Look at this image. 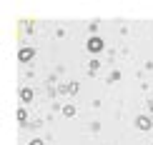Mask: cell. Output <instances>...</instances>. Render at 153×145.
<instances>
[{
    "instance_id": "6da1fadb",
    "label": "cell",
    "mask_w": 153,
    "mask_h": 145,
    "mask_svg": "<svg viewBox=\"0 0 153 145\" xmlns=\"http://www.w3.org/2000/svg\"><path fill=\"white\" fill-rule=\"evenodd\" d=\"M88 48H91V50H93V53H98V50H100V48H103V43H100V40H98V38H95V40H91V43H88Z\"/></svg>"
},
{
    "instance_id": "7a4b0ae2",
    "label": "cell",
    "mask_w": 153,
    "mask_h": 145,
    "mask_svg": "<svg viewBox=\"0 0 153 145\" xmlns=\"http://www.w3.org/2000/svg\"><path fill=\"white\" fill-rule=\"evenodd\" d=\"M33 58V50H20V60H28Z\"/></svg>"
}]
</instances>
